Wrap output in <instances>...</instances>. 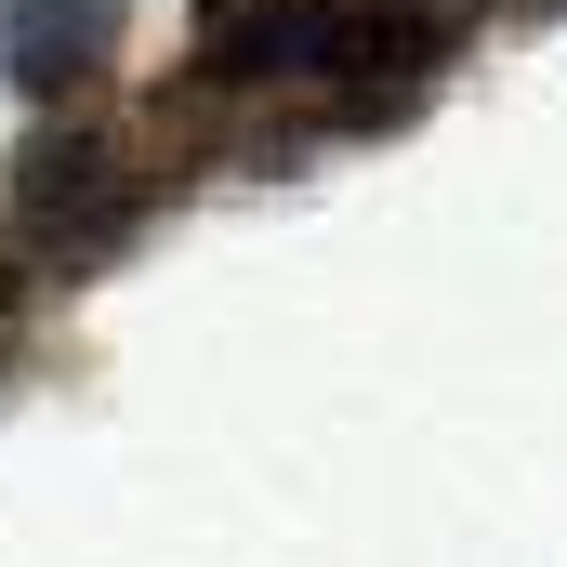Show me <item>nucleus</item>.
Segmentation results:
<instances>
[{"label": "nucleus", "instance_id": "nucleus-1", "mask_svg": "<svg viewBox=\"0 0 567 567\" xmlns=\"http://www.w3.org/2000/svg\"><path fill=\"white\" fill-rule=\"evenodd\" d=\"M370 0H251V13H225L212 27V80H330V53H343V27H357Z\"/></svg>", "mask_w": 567, "mask_h": 567}, {"label": "nucleus", "instance_id": "nucleus-4", "mask_svg": "<svg viewBox=\"0 0 567 567\" xmlns=\"http://www.w3.org/2000/svg\"><path fill=\"white\" fill-rule=\"evenodd\" d=\"M198 13H212V27H225V13H238V0H198Z\"/></svg>", "mask_w": 567, "mask_h": 567}, {"label": "nucleus", "instance_id": "nucleus-3", "mask_svg": "<svg viewBox=\"0 0 567 567\" xmlns=\"http://www.w3.org/2000/svg\"><path fill=\"white\" fill-rule=\"evenodd\" d=\"M120 13L133 0H0V66L27 93H80L106 53H120Z\"/></svg>", "mask_w": 567, "mask_h": 567}, {"label": "nucleus", "instance_id": "nucleus-2", "mask_svg": "<svg viewBox=\"0 0 567 567\" xmlns=\"http://www.w3.org/2000/svg\"><path fill=\"white\" fill-rule=\"evenodd\" d=\"M120 133L106 120H53V133H27V158H13V212L27 225H80V238H106L120 225Z\"/></svg>", "mask_w": 567, "mask_h": 567}]
</instances>
